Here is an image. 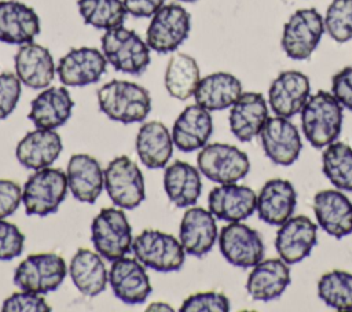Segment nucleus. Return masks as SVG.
<instances>
[{"label": "nucleus", "mask_w": 352, "mask_h": 312, "mask_svg": "<svg viewBox=\"0 0 352 312\" xmlns=\"http://www.w3.org/2000/svg\"><path fill=\"white\" fill-rule=\"evenodd\" d=\"M301 128L304 136L315 148H323L336 142L342 129V106L327 91L309 95L301 109Z\"/></svg>", "instance_id": "obj_1"}, {"label": "nucleus", "mask_w": 352, "mask_h": 312, "mask_svg": "<svg viewBox=\"0 0 352 312\" xmlns=\"http://www.w3.org/2000/svg\"><path fill=\"white\" fill-rule=\"evenodd\" d=\"M98 103L102 113L110 120L122 124L143 121L151 110L148 91L131 81L113 80L98 91Z\"/></svg>", "instance_id": "obj_2"}, {"label": "nucleus", "mask_w": 352, "mask_h": 312, "mask_svg": "<svg viewBox=\"0 0 352 312\" xmlns=\"http://www.w3.org/2000/svg\"><path fill=\"white\" fill-rule=\"evenodd\" d=\"M100 43L107 63L117 71L139 76L150 65V47L132 29L118 26L106 30Z\"/></svg>", "instance_id": "obj_3"}, {"label": "nucleus", "mask_w": 352, "mask_h": 312, "mask_svg": "<svg viewBox=\"0 0 352 312\" xmlns=\"http://www.w3.org/2000/svg\"><path fill=\"white\" fill-rule=\"evenodd\" d=\"M67 177L60 169L43 168L29 176L23 186L22 202L29 216L45 217L55 213L67 192Z\"/></svg>", "instance_id": "obj_4"}, {"label": "nucleus", "mask_w": 352, "mask_h": 312, "mask_svg": "<svg viewBox=\"0 0 352 312\" xmlns=\"http://www.w3.org/2000/svg\"><path fill=\"white\" fill-rule=\"evenodd\" d=\"M91 241L95 250L107 261L126 256L132 247V228L121 209H102L91 224Z\"/></svg>", "instance_id": "obj_5"}, {"label": "nucleus", "mask_w": 352, "mask_h": 312, "mask_svg": "<svg viewBox=\"0 0 352 312\" xmlns=\"http://www.w3.org/2000/svg\"><path fill=\"white\" fill-rule=\"evenodd\" d=\"M131 250L144 267L158 272H175L184 264L186 252L180 241L158 230L142 231L132 241Z\"/></svg>", "instance_id": "obj_6"}, {"label": "nucleus", "mask_w": 352, "mask_h": 312, "mask_svg": "<svg viewBox=\"0 0 352 312\" xmlns=\"http://www.w3.org/2000/svg\"><path fill=\"white\" fill-rule=\"evenodd\" d=\"M324 33L323 16L315 8L297 10L283 26L280 45L294 60L308 59L319 45Z\"/></svg>", "instance_id": "obj_7"}, {"label": "nucleus", "mask_w": 352, "mask_h": 312, "mask_svg": "<svg viewBox=\"0 0 352 312\" xmlns=\"http://www.w3.org/2000/svg\"><path fill=\"white\" fill-rule=\"evenodd\" d=\"M199 172L219 184L236 183L250 170L245 151L227 143H210L201 148L197 157Z\"/></svg>", "instance_id": "obj_8"}, {"label": "nucleus", "mask_w": 352, "mask_h": 312, "mask_svg": "<svg viewBox=\"0 0 352 312\" xmlns=\"http://www.w3.org/2000/svg\"><path fill=\"white\" fill-rule=\"evenodd\" d=\"M191 15L180 4L162 5L153 16L146 32V43L150 49L168 54L176 51L188 37Z\"/></svg>", "instance_id": "obj_9"}, {"label": "nucleus", "mask_w": 352, "mask_h": 312, "mask_svg": "<svg viewBox=\"0 0 352 312\" xmlns=\"http://www.w3.org/2000/svg\"><path fill=\"white\" fill-rule=\"evenodd\" d=\"M66 272V263L59 254H30L16 267L14 283L21 290L47 294L55 291L62 285Z\"/></svg>", "instance_id": "obj_10"}, {"label": "nucleus", "mask_w": 352, "mask_h": 312, "mask_svg": "<svg viewBox=\"0 0 352 312\" xmlns=\"http://www.w3.org/2000/svg\"><path fill=\"white\" fill-rule=\"evenodd\" d=\"M104 188L113 203L121 209H135L146 198L144 177L139 166L126 155L109 162L104 169Z\"/></svg>", "instance_id": "obj_11"}, {"label": "nucleus", "mask_w": 352, "mask_h": 312, "mask_svg": "<svg viewBox=\"0 0 352 312\" xmlns=\"http://www.w3.org/2000/svg\"><path fill=\"white\" fill-rule=\"evenodd\" d=\"M223 257L239 268H253L264 258V242L260 234L249 225L235 221L224 225L219 235Z\"/></svg>", "instance_id": "obj_12"}, {"label": "nucleus", "mask_w": 352, "mask_h": 312, "mask_svg": "<svg viewBox=\"0 0 352 312\" xmlns=\"http://www.w3.org/2000/svg\"><path fill=\"white\" fill-rule=\"evenodd\" d=\"M258 136L265 155L274 164L289 166L298 159L302 142L297 126L289 118L268 117Z\"/></svg>", "instance_id": "obj_13"}, {"label": "nucleus", "mask_w": 352, "mask_h": 312, "mask_svg": "<svg viewBox=\"0 0 352 312\" xmlns=\"http://www.w3.org/2000/svg\"><path fill=\"white\" fill-rule=\"evenodd\" d=\"M275 236V249L279 257L289 265L307 258L318 242V227L307 216L287 219Z\"/></svg>", "instance_id": "obj_14"}, {"label": "nucleus", "mask_w": 352, "mask_h": 312, "mask_svg": "<svg viewBox=\"0 0 352 312\" xmlns=\"http://www.w3.org/2000/svg\"><path fill=\"white\" fill-rule=\"evenodd\" d=\"M109 283L114 296L126 305L146 302L153 290L144 265L139 260L125 256L111 261Z\"/></svg>", "instance_id": "obj_15"}, {"label": "nucleus", "mask_w": 352, "mask_h": 312, "mask_svg": "<svg viewBox=\"0 0 352 312\" xmlns=\"http://www.w3.org/2000/svg\"><path fill=\"white\" fill-rule=\"evenodd\" d=\"M107 67V60L96 48L80 47L63 55L56 66L60 82L66 87H84L100 80Z\"/></svg>", "instance_id": "obj_16"}, {"label": "nucleus", "mask_w": 352, "mask_h": 312, "mask_svg": "<svg viewBox=\"0 0 352 312\" xmlns=\"http://www.w3.org/2000/svg\"><path fill=\"white\" fill-rule=\"evenodd\" d=\"M309 93L311 82L304 73L297 70L282 71L270 85V107L275 115L292 118L301 111Z\"/></svg>", "instance_id": "obj_17"}, {"label": "nucleus", "mask_w": 352, "mask_h": 312, "mask_svg": "<svg viewBox=\"0 0 352 312\" xmlns=\"http://www.w3.org/2000/svg\"><path fill=\"white\" fill-rule=\"evenodd\" d=\"M179 239L187 254L204 257L213 249L219 239L216 217L210 210L190 206L182 219Z\"/></svg>", "instance_id": "obj_18"}, {"label": "nucleus", "mask_w": 352, "mask_h": 312, "mask_svg": "<svg viewBox=\"0 0 352 312\" xmlns=\"http://www.w3.org/2000/svg\"><path fill=\"white\" fill-rule=\"evenodd\" d=\"M257 205V194L248 186L236 183L220 184L208 197V206L212 214L228 223L242 221L250 217Z\"/></svg>", "instance_id": "obj_19"}, {"label": "nucleus", "mask_w": 352, "mask_h": 312, "mask_svg": "<svg viewBox=\"0 0 352 312\" xmlns=\"http://www.w3.org/2000/svg\"><path fill=\"white\" fill-rule=\"evenodd\" d=\"M314 213L319 227L330 236L341 239L352 232V202L341 190L316 192Z\"/></svg>", "instance_id": "obj_20"}, {"label": "nucleus", "mask_w": 352, "mask_h": 312, "mask_svg": "<svg viewBox=\"0 0 352 312\" xmlns=\"http://www.w3.org/2000/svg\"><path fill=\"white\" fill-rule=\"evenodd\" d=\"M63 148L60 135L54 129H34L28 132L16 144L18 162L33 170L51 166Z\"/></svg>", "instance_id": "obj_21"}, {"label": "nucleus", "mask_w": 352, "mask_h": 312, "mask_svg": "<svg viewBox=\"0 0 352 312\" xmlns=\"http://www.w3.org/2000/svg\"><path fill=\"white\" fill-rule=\"evenodd\" d=\"M40 33L37 12L15 0L0 1V41L7 44H28Z\"/></svg>", "instance_id": "obj_22"}, {"label": "nucleus", "mask_w": 352, "mask_h": 312, "mask_svg": "<svg viewBox=\"0 0 352 312\" xmlns=\"http://www.w3.org/2000/svg\"><path fill=\"white\" fill-rule=\"evenodd\" d=\"M15 74L32 89L47 88L55 76V65L50 51L36 43L22 44L15 54Z\"/></svg>", "instance_id": "obj_23"}, {"label": "nucleus", "mask_w": 352, "mask_h": 312, "mask_svg": "<svg viewBox=\"0 0 352 312\" xmlns=\"http://www.w3.org/2000/svg\"><path fill=\"white\" fill-rule=\"evenodd\" d=\"M297 206V192L285 179L268 180L257 194L256 210L260 220L270 225H280L292 217Z\"/></svg>", "instance_id": "obj_24"}, {"label": "nucleus", "mask_w": 352, "mask_h": 312, "mask_svg": "<svg viewBox=\"0 0 352 312\" xmlns=\"http://www.w3.org/2000/svg\"><path fill=\"white\" fill-rule=\"evenodd\" d=\"M268 120V106L260 92H242L230 110V129L241 142H250L260 135Z\"/></svg>", "instance_id": "obj_25"}, {"label": "nucleus", "mask_w": 352, "mask_h": 312, "mask_svg": "<svg viewBox=\"0 0 352 312\" xmlns=\"http://www.w3.org/2000/svg\"><path fill=\"white\" fill-rule=\"evenodd\" d=\"M213 132V120L209 110L199 104L187 106L176 118L172 128L173 144L184 153L201 150Z\"/></svg>", "instance_id": "obj_26"}, {"label": "nucleus", "mask_w": 352, "mask_h": 312, "mask_svg": "<svg viewBox=\"0 0 352 312\" xmlns=\"http://www.w3.org/2000/svg\"><path fill=\"white\" fill-rule=\"evenodd\" d=\"M72 195L84 203H95L104 187V172L98 159L88 154H74L66 169Z\"/></svg>", "instance_id": "obj_27"}, {"label": "nucleus", "mask_w": 352, "mask_h": 312, "mask_svg": "<svg viewBox=\"0 0 352 312\" xmlns=\"http://www.w3.org/2000/svg\"><path fill=\"white\" fill-rule=\"evenodd\" d=\"M292 282L290 268L280 257L257 263L246 280V290L253 300L271 301L279 298Z\"/></svg>", "instance_id": "obj_28"}, {"label": "nucleus", "mask_w": 352, "mask_h": 312, "mask_svg": "<svg viewBox=\"0 0 352 312\" xmlns=\"http://www.w3.org/2000/svg\"><path fill=\"white\" fill-rule=\"evenodd\" d=\"M73 107L74 102L65 87H50L32 100L28 118L36 128L55 129L72 117Z\"/></svg>", "instance_id": "obj_29"}, {"label": "nucleus", "mask_w": 352, "mask_h": 312, "mask_svg": "<svg viewBox=\"0 0 352 312\" xmlns=\"http://www.w3.org/2000/svg\"><path fill=\"white\" fill-rule=\"evenodd\" d=\"M242 95V82L231 73L217 71L199 80L194 92L195 103L209 111L231 107Z\"/></svg>", "instance_id": "obj_30"}, {"label": "nucleus", "mask_w": 352, "mask_h": 312, "mask_svg": "<svg viewBox=\"0 0 352 312\" xmlns=\"http://www.w3.org/2000/svg\"><path fill=\"white\" fill-rule=\"evenodd\" d=\"M164 188L175 206H194L202 191L199 169L184 161L172 162L164 173Z\"/></svg>", "instance_id": "obj_31"}, {"label": "nucleus", "mask_w": 352, "mask_h": 312, "mask_svg": "<svg viewBox=\"0 0 352 312\" xmlns=\"http://www.w3.org/2000/svg\"><path fill=\"white\" fill-rule=\"evenodd\" d=\"M69 274L78 291L88 297H95L104 291L109 282L103 257L98 252L88 249L76 252L69 265Z\"/></svg>", "instance_id": "obj_32"}, {"label": "nucleus", "mask_w": 352, "mask_h": 312, "mask_svg": "<svg viewBox=\"0 0 352 312\" xmlns=\"http://www.w3.org/2000/svg\"><path fill=\"white\" fill-rule=\"evenodd\" d=\"M136 151L148 169L166 166L173 154V139L168 128L160 121L143 124L136 136Z\"/></svg>", "instance_id": "obj_33"}, {"label": "nucleus", "mask_w": 352, "mask_h": 312, "mask_svg": "<svg viewBox=\"0 0 352 312\" xmlns=\"http://www.w3.org/2000/svg\"><path fill=\"white\" fill-rule=\"evenodd\" d=\"M199 80V67L192 56L183 52L170 56L165 70V88L170 96L179 100L194 96Z\"/></svg>", "instance_id": "obj_34"}, {"label": "nucleus", "mask_w": 352, "mask_h": 312, "mask_svg": "<svg viewBox=\"0 0 352 312\" xmlns=\"http://www.w3.org/2000/svg\"><path fill=\"white\" fill-rule=\"evenodd\" d=\"M322 169L330 183L341 191H352V147L333 142L322 154Z\"/></svg>", "instance_id": "obj_35"}, {"label": "nucleus", "mask_w": 352, "mask_h": 312, "mask_svg": "<svg viewBox=\"0 0 352 312\" xmlns=\"http://www.w3.org/2000/svg\"><path fill=\"white\" fill-rule=\"evenodd\" d=\"M77 7L85 25L103 30L122 26L128 14L122 0H77Z\"/></svg>", "instance_id": "obj_36"}, {"label": "nucleus", "mask_w": 352, "mask_h": 312, "mask_svg": "<svg viewBox=\"0 0 352 312\" xmlns=\"http://www.w3.org/2000/svg\"><path fill=\"white\" fill-rule=\"evenodd\" d=\"M318 296L336 311H352V274L334 269L320 276Z\"/></svg>", "instance_id": "obj_37"}, {"label": "nucleus", "mask_w": 352, "mask_h": 312, "mask_svg": "<svg viewBox=\"0 0 352 312\" xmlns=\"http://www.w3.org/2000/svg\"><path fill=\"white\" fill-rule=\"evenodd\" d=\"M324 30L337 43L352 40V0H333L327 7Z\"/></svg>", "instance_id": "obj_38"}, {"label": "nucleus", "mask_w": 352, "mask_h": 312, "mask_svg": "<svg viewBox=\"0 0 352 312\" xmlns=\"http://www.w3.org/2000/svg\"><path fill=\"white\" fill-rule=\"evenodd\" d=\"M180 312H228L230 300L226 294L219 291H202L195 293L187 297L182 307Z\"/></svg>", "instance_id": "obj_39"}, {"label": "nucleus", "mask_w": 352, "mask_h": 312, "mask_svg": "<svg viewBox=\"0 0 352 312\" xmlns=\"http://www.w3.org/2000/svg\"><path fill=\"white\" fill-rule=\"evenodd\" d=\"M23 243L25 235L19 228L12 223L0 219V261H10L21 256Z\"/></svg>", "instance_id": "obj_40"}, {"label": "nucleus", "mask_w": 352, "mask_h": 312, "mask_svg": "<svg viewBox=\"0 0 352 312\" xmlns=\"http://www.w3.org/2000/svg\"><path fill=\"white\" fill-rule=\"evenodd\" d=\"M1 311L4 312H48L51 307L45 300L33 291H19L4 300Z\"/></svg>", "instance_id": "obj_41"}, {"label": "nucleus", "mask_w": 352, "mask_h": 312, "mask_svg": "<svg viewBox=\"0 0 352 312\" xmlns=\"http://www.w3.org/2000/svg\"><path fill=\"white\" fill-rule=\"evenodd\" d=\"M21 84L16 74H0V120L7 118L15 110L21 96Z\"/></svg>", "instance_id": "obj_42"}, {"label": "nucleus", "mask_w": 352, "mask_h": 312, "mask_svg": "<svg viewBox=\"0 0 352 312\" xmlns=\"http://www.w3.org/2000/svg\"><path fill=\"white\" fill-rule=\"evenodd\" d=\"M331 93L342 107L352 111V66H346L333 76Z\"/></svg>", "instance_id": "obj_43"}, {"label": "nucleus", "mask_w": 352, "mask_h": 312, "mask_svg": "<svg viewBox=\"0 0 352 312\" xmlns=\"http://www.w3.org/2000/svg\"><path fill=\"white\" fill-rule=\"evenodd\" d=\"M22 201V190L12 180L0 179V219L11 216Z\"/></svg>", "instance_id": "obj_44"}, {"label": "nucleus", "mask_w": 352, "mask_h": 312, "mask_svg": "<svg viewBox=\"0 0 352 312\" xmlns=\"http://www.w3.org/2000/svg\"><path fill=\"white\" fill-rule=\"evenodd\" d=\"M126 12L136 18L153 16L165 3V0H122Z\"/></svg>", "instance_id": "obj_45"}, {"label": "nucleus", "mask_w": 352, "mask_h": 312, "mask_svg": "<svg viewBox=\"0 0 352 312\" xmlns=\"http://www.w3.org/2000/svg\"><path fill=\"white\" fill-rule=\"evenodd\" d=\"M146 311H173V308L165 302H153L146 308Z\"/></svg>", "instance_id": "obj_46"}, {"label": "nucleus", "mask_w": 352, "mask_h": 312, "mask_svg": "<svg viewBox=\"0 0 352 312\" xmlns=\"http://www.w3.org/2000/svg\"><path fill=\"white\" fill-rule=\"evenodd\" d=\"M179 1H183V3H194L197 0H179Z\"/></svg>", "instance_id": "obj_47"}]
</instances>
